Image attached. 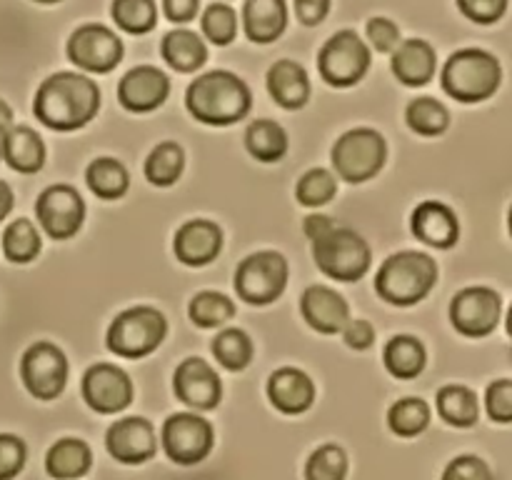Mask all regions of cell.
Returning <instances> with one entry per match:
<instances>
[{
  "mask_svg": "<svg viewBox=\"0 0 512 480\" xmlns=\"http://www.w3.org/2000/svg\"><path fill=\"white\" fill-rule=\"evenodd\" d=\"M100 110V90L88 75L55 73L35 90L33 113L45 128L70 133L88 125Z\"/></svg>",
  "mask_w": 512,
  "mask_h": 480,
  "instance_id": "obj_1",
  "label": "cell"
},
{
  "mask_svg": "<svg viewBox=\"0 0 512 480\" xmlns=\"http://www.w3.org/2000/svg\"><path fill=\"white\" fill-rule=\"evenodd\" d=\"M185 105L205 125H230L250 113L253 95L245 80L228 70H210L188 85Z\"/></svg>",
  "mask_w": 512,
  "mask_h": 480,
  "instance_id": "obj_2",
  "label": "cell"
},
{
  "mask_svg": "<svg viewBox=\"0 0 512 480\" xmlns=\"http://www.w3.org/2000/svg\"><path fill=\"white\" fill-rule=\"evenodd\" d=\"M438 280V263L428 253L403 250L383 260L375 275V290L390 305H415L428 298Z\"/></svg>",
  "mask_w": 512,
  "mask_h": 480,
  "instance_id": "obj_3",
  "label": "cell"
},
{
  "mask_svg": "<svg viewBox=\"0 0 512 480\" xmlns=\"http://www.w3.org/2000/svg\"><path fill=\"white\" fill-rule=\"evenodd\" d=\"M503 80L498 58L483 48H463L443 68V88L460 103H483L493 98Z\"/></svg>",
  "mask_w": 512,
  "mask_h": 480,
  "instance_id": "obj_4",
  "label": "cell"
},
{
  "mask_svg": "<svg viewBox=\"0 0 512 480\" xmlns=\"http://www.w3.org/2000/svg\"><path fill=\"white\" fill-rule=\"evenodd\" d=\"M168 335V320L150 305H135L115 315L108 328V348L120 358L138 360L155 353Z\"/></svg>",
  "mask_w": 512,
  "mask_h": 480,
  "instance_id": "obj_5",
  "label": "cell"
},
{
  "mask_svg": "<svg viewBox=\"0 0 512 480\" xmlns=\"http://www.w3.org/2000/svg\"><path fill=\"white\" fill-rule=\"evenodd\" d=\"M313 260L328 278L355 283L370 270L373 253L363 235L335 225L328 235L313 240Z\"/></svg>",
  "mask_w": 512,
  "mask_h": 480,
  "instance_id": "obj_6",
  "label": "cell"
},
{
  "mask_svg": "<svg viewBox=\"0 0 512 480\" xmlns=\"http://www.w3.org/2000/svg\"><path fill=\"white\" fill-rule=\"evenodd\" d=\"M330 158H333L335 173L340 178L358 185L365 180H373L383 170L385 158H388V145L378 130L355 128L335 140Z\"/></svg>",
  "mask_w": 512,
  "mask_h": 480,
  "instance_id": "obj_7",
  "label": "cell"
},
{
  "mask_svg": "<svg viewBox=\"0 0 512 480\" xmlns=\"http://www.w3.org/2000/svg\"><path fill=\"white\" fill-rule=\"evenodd\" d=\"M20 383L35 400L50 403L58 398L68 383V358L63 350L48 340L28 345L20 355Z\"/></svg>",
  "mask_w": 512,
  "mask_h": 480,
  "instance_id": "obj_8",
  "label": "cell"
},
{
  "mask_svg": "<svg viewBox=\"0 0 512 480\" xmlns=\"http://www.w3.org/2000/svg\"><path fill=\"white\" fill-rule=\"evenodd\" d=\"M288 285V260L275 250H260L240 260L235 270V290L250 305H270Z\"/></svg>",
  "mask_w": 512,
  "mask_h": 480,
  "instance_id": "obj_9",
  "label": "cell"
},
{
  "mask_svg": "<svg viewBox=\"0 0 512 480\" xmlns=\"http://www.w3.org/2000/svg\"><path fill=\"white\" fill-rule=\"evenodd\" d=\"M320 75L328 85L350 88L360 83L370 68V48L353 30H340L320 48L318 55Z\"/></svg>",
  "mask_w": 512,
  "mask_h": 480,
  "instance_id": "obj_10",
  "label": "cell"
},
{
  "mask_svg": "<svg viewBox=\"0 0 512 480\" xmlns=\"http://www.w3.org/2000/svg\"><path fill=\"white\" fill-rule=\"evenodd\" d=\"M163 450L173 463L198 465L213 453L215 430L210 420L195 413H173L163 423Z\"/></svg>",
  "mask_w": 512,
  "mask_h": 480,
  "instance_id": "obj_11",
  "label": "cell"
},
{
  "mask_svg": "<svg viewBox=\"0 0 512 480\" xmlns=\"http://www.w3.org/2000/svg\"><path fill=\"white\" fill-rule=\"evenodd\" d=\"M503 315V300L493 288L473 285L460 290L450 303V323L465 338H485L493 333Z\"/></svg>",
  "mask_w": 512,
  "mask_h": 480,
  "instance_id": "obj_12",
  "label": "cell"
},
{
  "mask_svg": "<svg viewBox=\"0 0 512 480\" xmlns=\"http://www.w3.org/2000/svg\"><path fill=\"white\" fill-rule=\"evenodd\" d=\"M35 218L53 240H68L85 220V203L70 185H48L35 198Z\"/></svg>",
  "mask_w": 512,
  "mask_h": 480,
  "instance_id": "obj_13",
  "label": "cell"
},
{
  "mask_svg": "<svg viewBox=\"0 0 512 480\" xmlns=\"http://www.w3.org/2000/svg\"><path fill=\"white\" fill-rule=\"evenodd\" d=\"M68 58L88 73H110L123 60V43L105 25H80L68 40Z\"/></svg>",
  "mask_w": 512,
  "mask_h": 480,
  "instance_id": "obj_14",
  "label": "cell"
},
{
  "mask_svg": "<svg viewBox=\"0 0 512 480\" xmlns=\"http://www.w3.org/2000/svg\"><path fill=\"white\" fill-rule=\"evenodd\" d=\"M83 400L100 415H115L133 403V380L123 368L95 363L83 375Z\"/></svg>",
  "mask_w": 512,
  "mask_h": 480,
  "instance_id": "obj_15",
  "label": "cell"
},
{
  "mask_svg": "<svg viewBox=\"0 0 512 480\" xmlns=\"http://www.w3.org/2000/svg\"><path fill=\"white\" fill-rule=\"evenodd\" d=\"M105 448L110 458L123 465H143L158 453V438L150 420L140 415H128V418L115 420L105 433Z\"/></svg>",
  "mask_w": 512,
  "mask_h": 480,
  "instance_id": "obj_16",
  "label": "cell"
},
{
  "mask_svg": "<svg viewBox=\"0 0 512 480\" xmlns=\"http://www.w3.org/2000/svg\"><path fill=\"white\" fill-rule=\"evenodd\" d=\"M175 398L195 410H215L223 398L218 373L203 358H185L173 375Z\"/></svg>",
  "mask_w": 512,
  "mask_h": 480,
  "instance_id": "obj_17",
  "label": "cell"
},
{
  "mask_svg": "<svg viewBox=\"0 0 512 480\" xmlns=\"http://www.w3.org/2000/svg\"><path fill=\"white\" fill-rule=\"evenodd\" d=\"M170 93L168 75L153 65H138L118 83V100L130 113H150L160 108Z\"/></svg>",
  "mask_w": 512,
  "mask_h": 480,
  "instance_id": "obj_18",
  "label": "cell"
},
{
  "mask_svg": "<svg viewBox=\"0 0 512 480\" xmlns=\"http://www.w3.org/2000/svg\"><path fill=\"white\" fill-rule=\"evenodd\" d=\"M175 258L190 268H203L213 263L223 250V230L213 220L195 218L188 220L178 228L173 240Z\"/></svg>",
  "mask_w": 512,
  "mask_h": 480,
  "instance_id": "obj_19",
  "label": "cell"
},
{
  "mask_svg": "<svg viewBox=\"0 0 512 480\" xmlns=\"http://www.w3.org/2000/svg\"><path fill=\"white\" fill-rule=\"evenodd\" d=\"M410 228L420 243L438 250L453 248L460 238L458 215L440 200H423L410 215Z\"/></svg>",
  "mask_w": 512,
  "mask_h": 480,
  "instance_id": "obj_20",
  "label": "cell"
},
{
  "mask_svg": "<svg viewBox=\"0 0 512 480\" xmlns=\"http://www.w3.org/2000/svg\"><path fill=\"white\" fill-rule=\"evenodd\" d=\"M300 313L305 323L323 335H335L350 320V308L340 293L328 285H310L300 298Z\"/></svg>",
  "mask_w": 512,
  "mask_h": 480,
  "instance_id": "obj_21",
  "label": "cell"
},
{
  "mask_svg": "<svg viewBox=\"0 0 512 480\" xmlns=\"http://www.w3.org/2000/svg\"><path fill=\"white\" fill-rule=\"evenodd\" d=\"M268 398L283 415H300L313 408L315 383L300 368H278L268 378Z\"/></svg>",
  "mask_w": 512,
  "mask_h": 480,
  "instance_id": "obj_22",
  "label": "cell"
},
{
  "mask_svg": "<svg viewBox=\"0 0 512 480\" xmlns=\"http://www.w3.org/2000/svg\"><path fill=\"white\" fill-rule=\"evenodd\" d=\"M435 65H438V58H435V48L428 40H403L393 53L395 78L403 85H410V88H420V85L430 83L435 75Z\"/></svg>",
  "mask_w": 512,
  "mask_h": 480,
  "instance_id": "obj_23",
  "label": "cell"
},
{
  "mask_svg": "<svg viewBox=\"0 0 512 480\" xmlns=\"http://www.w3.org/2000/svg\"><path fill=\"white\" fill-rule=\"evenodd\" d=\"M268 90L285 110H300L310 100L308 73L295 60H278L268 70Z\"/></svg>",
  "mask_w": 512,
  "mask_h": 480,
  "instance_id": "obj_24",
  "label": "cell"
},
{
  "mask_svg": "<svg viewBox=\"0 0 512 480\" xmlns=\"http://www.w3.org/2000/svg\"><path fill=\"white\" fill-rule=\"evenodd\" d=\"M93 468V450L80 438H60L45 455V473L53 480H78Z\"/></svg>",
  "mask_w": 512,
  "mask_h": 480,
  "instance_id": "obj_25",
  "label": "cell"
},
{
  "mask_svg": "<svg viewBox=\"0 0 512 480\" xmlns=\"http://www.w3.org/2000/svg\"><path fill=\"white\" fill-rule=\"evenodd\" d=\"M243 25L253 43H273L288 25L285 0H245Z\"/></svg>",
  "mask_w": 512,
  "mask_h": 480,
  "instance_id": "obj_26",
  "label": "cell"
},
{
  "mask_svg": "<svg viewBox=\"0 0 512 480\" xmlns=\"http://www.w3.org/2000/svg\"><path fill=\"white\" fill-rule=\"evenodd\" d=\"M5 163L20 175H35L45 165V143L30 125H13L5 140Z\"/></svg>",
  "mask_w": 512,
  "mask_h": 480,
  "instance_id": "obj_27",
  "label": "cell"
},
{
  "mask_svg": "<svg viewBox=\"0 0 512 480\" xmlns=\"http://www.w3.org/2000/svg\"><path fill=\"white\" fill-rule=\"evenodd\" d=\"M383 363L388 373L398 380H415L425 370L428 353L415 335H395L383 350Z\"/></svg>",
  "mask_w": 512,
  "mask_h": 480,
  "instance_id": "obj_28",
  "label": "cell"
},
{
  "mask_svg": "<svg viewBox=\"0 0 512 480\" xmlns=\"http://www.w3.org/2000/svg\"><path fill=\"white\" fill-rule=\"evenodd\" d=\"M0 248L10 265H30L43 250V240H40L33 220L18 215L5 225L3 235H0Z\"/></svg>",
  "mask_w": 512,
  "mask_h": 480,
  "instance_id": "obj_29",
  "label": "cell"
},
{
  "mask_svg": "<svg viewBox=\"0 0 512 480\" xmlns=\"http://www.w3.org/2000/svg\"><path fill=\"white\" fill-rule=\"evenodd\" d=\"M160 53H163L165 63L178 73H193V70L203 68L205 60H208V48H205L203 40L185 28L165 35Z\"/></svg>",
  "mask_w": 512,
  "mask_h": 480,
  "instance_id": "obj_30",
  "label": "cell"
},
{
  "mask_svg": "<svg viewBox=\"0 0 512 480\" xmlns=\"http://www.w3.org/2000/svg\"><path fill=\"white\" fill-rule=\"evenodd\" d=\"M245 148L260 163H278L288 153V133L275 120H253L245 130Z\"/></svg>",
  "mask_w": 512,
  "mask_h": 480,
  "instance_id": "obj_31",
  "label": "cell"
},
{
  "mask_svg": "<svg viewBox=\"0 0 512 480\" xmlns=\"http://www.w3.org/2000/svg\"><path fill=\"white\" fill-rule=\"evenodd\" d=\"M438 413L453 428H473L480 418L478 395L468 385H445L438 390Z\"/></svg>",
  "mask_w": 512,
  "mask_h": 480,
  "instance_id": "obj_32",
  "label": "cell"
},
{
  "mask_svg": "<svg viewBox=\"0 0 512 480\" xmlns=\"http://www.w3.org/2000/svg\"><path fill=\"white\" fill-rule=\"evenodd\" d=\"M85 180L100 200H120L130 188L128 170L115 158H95L85 170Z\"/></svg>",
  "mask_w": 512,
  "mask_h": 480,
  "instance_id": "obj_33",
  "label": "cell"
},
{
  "mask_svg": "<svg viewBox=\"0 0 512 480\" xmlns=\"http://www.w3.org/2000/svg\"><path fill=\"white\" fill-rule=\"evenodd\" d=\"M185 168V153L178 143L165 140V143L155 145L150 150L148 160H145V178L155 188H168L175 180L183 175Z\"/></svg>",
  "mask_w": 512,
  "mask_h": 480,
  "instance_id": "obj_34",
  "label": "cell"
},
{
  "mask_svg": "<svg viewBox=\"0 0 512 480\" xmlns=\"http://www.w3.org/2000/svg\"><path fill=\"white\" fill-rule=\"evenodd\" d=\"M215 360L223 365L225 370H233V373H240V370L248 368L253 363V355H255V345L250 340V335L240 328H228V330H220L215 335L213 345Z\"/></svg>",
  "mask_w": 512,
  "mask_h": 480,
  "instance_id": "obj_35",
  "label": "cell"
},
{
  "mask_svg": "<svg viewBox=\"0 0 512 480\" xmlns=\"http://www.w3.org/2000/svg\"><path fill=\"white\" fill-rule=\"evenodd\" d=\"M430 425V405L423 398H400L388 410V428L398 438H418Z\"/></svg>",
  "mask_w": 512,
  "mask_h": 480,
  "instance_id": "obj_36",
  "label": "cell"
},
{
  "mask_svg": "<svg viewBox=\"0 0 512 480\" xmlns=\"http://www.w3.org/2000/svg\"><path fill=\"white\" fill-rule=\"evenodd\" d=\"M405 120L410 128L423 138L443 135L450 125V113L440 100L435 98H415L405 110Z\"/></svg>",
  "mask_w": 512,
  "mask_h": 480,
  "instance_id": "obj_37",
  "label": "cell"
},
{
  "mask_svg": "<svg viewBox=\"0 0 512 480\" xmlns=\"http://www.w3.org/2000/svg\"><path fill=\"white\" fill-rule=\"evenodd\" d=\"M110 15L130 35H145L158 23V8L155 0H113Z\"/></svg>",
  "mask_w": 512,
  "mask_h": 480,
  "instance_id": "obj_38",
  "label": "cell"
},
{
  "mask_svg": "<svg viewBox=\"0 0 512 480\" xmlns=\"http://www.w3.org/2000/svg\"><path fill=\"white\" fill-rule=\"evenodd\" d=\"M190 320L200 328H220L235 315V303L223 293L215 290H203L190 300Z\"/></svg>",
  "mask_w": 512,
  "mask_h": 480,
  "instance_id": "obj_39",
  "label": "cell"
},
{
  "mask_svg": "<svg viewBox=\"0 0 512 480\" xmlns=\"http://www.w3.org/2000/svg\"><path fill=\"white\" fill-rule=\"evenodd\" d=\"M345 475H348V455L335 443L315 448L305 463V480H345Z\"/></svg>",
  "mask_w": 512,
  "mask_h": 480,
  "instance_id": "obj_40",
  "label": "cell"
},
{
  "mask_svg": "<svg viewBox=\"0 0 512 480\" xmlns=\"http://www.w3.org/2000/svg\"><path fill=\"white\" fill-rule=\"evenodd\" d=\"M338 193V180L330 170L325 168H313L298 180L295 185V198L300 200V205L305 208H320V205H328L330 200Z\"/></svg>",
  "mask_w": 512,
  "mask_h": 480,
  "instance_id": "obj_41",
  "label": "cell"
},
{
  "mask_svg": "<svg viewBox=\"0 0 512 480\" xmlns=\"http://www.w3.org/2000/svg\"><path fill=\"white\" fill-rule=\"evenodd\" d=\"M200 25H203L205 38L215 45L233 43L235 35H238V15H235V10L225 3L208 5Z\"/></svg>",
  "mask_w": 512,
  "mask_h": 480,
  "instance_id": "obj_42",
  "label": "cell"
},
{
  "mask_svg": "<svg viewBox=\"0 0 512 480\" xmlns=\"http://www.w3.org/2000/svg\"><path fill=\"white\" fill-rule=\"evenodd\" d=\"M28 463V445L20 435L0 433V480H15Z\"/></svg>",
  "mask_w": 512,
  "mask_h": 480,
  "instance_id": "obj_43",
  "label": "cell"
},
{
  "mask_svg": "<svg viewBox=\"0 0 512 480\" xmlns=\"http://www.w3.org/2000/svg\"><path fill=\"white\" fill-rule=\"evenodd\" d=\"M485 410L495 423H512V380H493L488 385Z\"/></svg>",
  "mask_w": 512,
  "mask_h": 480,
  "instance_id": "obj_44",
  "label": "cell"
},
{
  "mask_svg": "<svg viewBox=\"0 0 512 480\" xmlns=\"http://www.w3.org/2000/svg\"><path fill=\"white\" fill-rule=\"evenodd\" d=\"M440 480H493V473L478 455H458L445 465Z\"/></svg>",
  "mask_w": 512,
  "mask_h": 480,
  "instance_id": "obj_45",
  "label": "cell"
},
{
  "mask_svg": "<svg viewBox=\"0 0 512 480\" xmlns=\"http://www.w3.org/2000/svg\"><path fill=\"white\" fill-rule=\"evenodd\" d=\"M460 13L478 25H493L508 10V0H458Z\"/></svg>",
  "mask_w": 512,
  "mask_h": 480,
  "instance_id": "obj_46",
  "label": "cell"
},
{
  "mask_svg": "<svg viewBox=\"0 0 512 480\" xmlns=\"http://www.w3.org/2000/svg\"><path fill=\"white\" fill-rule=\"evenodd\" d=\"M368 38L378 53H390L398 48L400 43V30L393 20L388 18H373L368 23Z\"/></svg>",
  "mask_w": 512,
  "mask_h": 480,
  "instance_id": "obj_47",
  "label": "cell"
},
{
  "mask_svg": "<svg viewBox=\"0 0 512 480\" xmlns=\"http://www.w3.org/2000/svg\"><path fill=\"white\" fill-rule=\"evenodd\" d=\"M340 333H343L345 345L353 350H368L375 343V328L365 318H350Z\"/></svg>",
  "mask_w": 512,
  "mask_h": 480,
  "instance_id": "obj_48",
  "label": "cell"
},
{
  "mask_svg": "<svg viewBox=\"0 0 512 480\" xmlns=\"http://www.w3.org/2000/svg\"><path fill=\"white\" fill-rule=\"evenodd\" d=\"M330 10V0H295V13L305 25L323 23Z\"/></svg>",
  "mask_w": 512,
  "mask_h": 480,
  "instance_id": "obj_49",
  "label": "cell"
},
{
  "mask_svg": "<svg viewBox=\"0 0 512 480\" xmlns=\"http://www.w3.org/2000/svg\"><path fill=\"white\" fill-rule=\"evenodd\" d=\"M200 0H163V10L173 23H190L198 15Z\"/></svg>",
  "mask_w": 512,
  "mask_h": 480,
  "instance_id": "obj_50",
  "label": "cell"
},
{
  "mask_svg": "<svg viewBox=\"0 0 512 480\" xmlns=\"http://www.w3.org/2000/svg\"><path fill=\"white\" fill-rule=\"evenodd\" d=\"M333 228H335V223H333V218H328V215L313 213L303 220V233L308 240L323 238V235H328Z\"/></svg>",
  "mask_w": 512,
  "mask_h": 480,
  "instance_id": "obj_51",
  "label": "cell"
},
{
  "mask_svg": "<svg viewBox=\"0 0 512 480\" xmlns=\"http://www.w3.org/2000/svg\"><path fill=\"white\" fill-rule=\"evenodd\" d=\"M15 210V190L8 180L0 178V223Z\"/></svg>",
  "mask_w": 512,
  "mask_h": 480,
  "instance_id": "obj_52",
  "label": "cell"
},
{
  "mask_svg": "<svg viewBox=\"0 0 512 480\" xmlns=\"http://www.w3.org/2000/svg\"><path fill=\"white\" fill-rule=\"evenodd\" d=\"M0 128H13V108H10L3 98H0Z\"/></svg>",
  "mask_w": 512,
  "mask_h": 480,
  "instance_id": "obj_53",
  "label": "cell"
},
{
  "mask_svg": "<svg viewBox=\"0 0 512 480\" xmlns=\"http://www.w3.org/2000/svg\"><path fill=\"white\" fill-rule=\"evenodd\" d=\"M5 140H8V130L0 128V163L5 160Z\"/></svg>",
  "mask_w": 512,
  "mask_h": 480,
  "instance_id": "obj_54",
  "label": "cell"
},
{
  "mask_svg": "<svg viewBox=\"0 0 512 480\" xmlns=\"http://www.w3.org/2000/svg\"><path fill=\"white\" fill-rule=\"evenodd\" d=\"M505 325H508V335L512 338V305H510V310H508V318H505Z\"/></svg>",
  "mask_w": 512,
  "mask_h": 480,
  "instance_id": "obj_55",
  "label": "cell"
},
{
  "mask_svg": "<svg viewBox=\"0 0 512 480\" xmlns=\"http://www.w3.org/2000/svg\"><path fill=\"white\" fill-rule=\"evenodd\" d=\"M35 3H43V5H53V3H60V0H35Z\"/></svg>",
  "mask_w": 512,
  "mask_h": 480,
  "instance_id": "obj_56",
  "label": "cell"
},
{
  "mask_svg": "<svg viewBox=\"0 0 512 480\" xmlns=\"http://www.w3.org/2000/svg\"><path fill=\"white\" fill-rule=\"evenodd\" d=\"M508 228H510V235H512V208H510V215H508Z\"/></svg>",
  "mask_w": 512,
  "mask_h": 480,
  "instance_id": "obj_57",
  "label": "cell"
},
{
  "mask_svg": "<svg viewBox=\"0 0 512 480\" xmlns=\"http://www.w3.org/2000/svg\"><path fill=\"white\" fill-rule=\"evenodd\" d=\"M510 355H512V348H510Z\"/></svg>",
  "mask_w": 512,
  "mask_h": 480,
  "instance_id": "obj_58",
  "label": "cell"
}]
</instances>
